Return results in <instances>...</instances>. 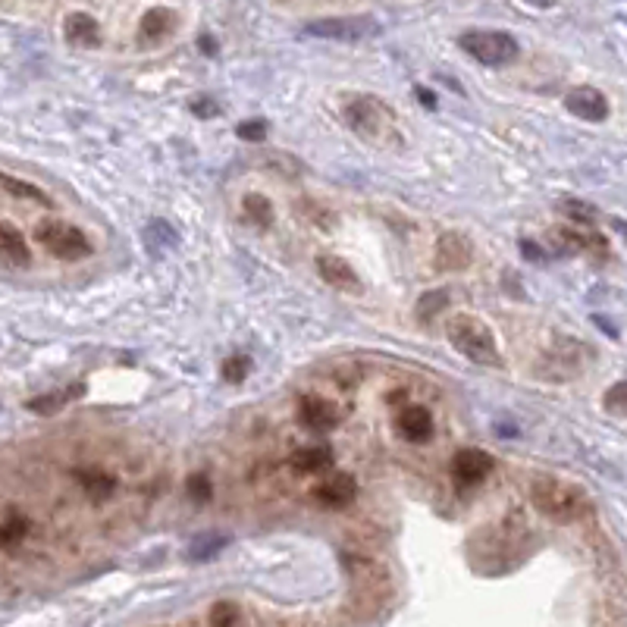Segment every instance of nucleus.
<instances>
[{
  "instance_id": "37",
  "label": "nucleus",
  "mask_w": 627,
  "mask_h": 627,
  "mask_svg": "<svg viewBox=\"0 0 627 627\" xmlns=\"http://www.w3.org/2000/svg\"><path fill=\"white\" fill-rule=\"evenodd\" d=\"M198 47H201V51H207V53H217V41L210 38V35H201V38H198Z\"/></svg>"
},
{
  "instance_id": "29",
  "label": "nucleus",
  "mask_w": 627,
  "mask_h": 627,
  "mask_svg": "<svg viewBox=\"0 0 627 627\" xmlns=\"http://www.w3.org/2000/svg\"><path fill=\"white\" fill-rule=\"evenodd\" d=\"M207 622L214 624V627H227V624H238L242 622V612L236 609L233 603H217L214 609H210V615H207Z\"/></svg>"
},
{
  "instance_id": "4",
  "label": "nucleus",
  "mask_w": 627,
  "mask_h": 627,
  "mask_svg": "<svg viewBox=\"0 0 627 627\" xmlns=\"http://www.w3.org/2000/svg\"><path fill=\"white\" fill-rule=\"evenodd\" d=\"M458 47L483 66H508V63H515L517 53H521L517 41L506 35V32H480V29L465 32V35L458 38Z\"/></svg>"
},
{
  "instance_id": "8",
  "label": "nucleus",
  "mask_w": 627,
  "mask_h": 627,
  "mask_svg": "<svg viewBox=\"0 0 627 627\" xmlns=\"http://www.w3.org/2000/svg\"><path fill=\"white\" fill-rule=\"evenodd\" d=\"M474 264V245L468 242L461 233H446L436 242V267L449 270V274H458Z\"/></svg>"
},
{
  "instance_id": "2",
  "label": "nucleus",
  "mask_w": 627,
  "mask_h": 627,
  "mask_svg": "<svg viewBox=\"0 0 627 627\" xmlns=\"http://www.w3.org/2000/svg\"><path fill=\"white\" fill-rule=\"evenodd\" d=\"M530 499H534V506L543 515L558 524H574L590 511L587 493L581 487H574V483L558 480V477H536L530 483Z\"/></svg>"
},
{
  "instance_id": "28",
  "label": "nucleus",
  "mask_w": 627,
  "mask_h": 627,
  "mask_svg": "<svg viewBox=\"0 0 627 627\" xmlns=\"http://www.w3.org/2000/svg\"><path fill=\"white\" fill-rule=\"evenodd\" d=\"M251 371V361L245 358V354H229L227 361H223V380L227 383H242L245 377H248Z\"/></svg>"
},
{
  "instance_id": "11",
  "label": "nucleus",
  "mask_w": 627,
  "mask_h": 627,
  "mask_svg": "<svg viewBox=\"0 0 627 627\" xmlns=\"http://www.w3.org/2000/svg\"><path fill=\"white\" fill-rule=\"evenodd\" d=\"M317 274L339 292H349V295H361V292H364V285H361L358 274L352 270V264L342 261V257H336V255H320L317 257Z\"/></svg>"
},
{
  "instance_id": "6",
  "label": "nucleus",
  "mask_w": 627,
  "mask_h": 627,
  "mask_svg": "<svg viewBox=\"0 0 627 627\" xmlns=\"http://www.w3.org/2000/svg\"><path fill=\"white\" fill-rule=\"evenodd\" d=\"M304 32L314 38H330L342 41V44H358L380 32V23L373 16H330V19H314L304 25Z\"/></svg>"
},
{
  "instance_id": "13",
  "label": "nucleus",
  "mask_w": 627,
  "mask_h": 627,
  "mask_svg": "<svg viewBox=\"0 0 627 627\" xmlns=\"http://www.w3.org/2000/svg\"><path fill=\"white\" fill-rule=\"evenodd\" d=\"M395 427H399V433L405 436L408 442H427L433 436V418L424 405L401 408L399 418H395Z\"/></svg>"
},
{
  "instance_id": "10",
  "label": "nucleus",
  "mask_w": 627,
  "mask_h": 627,
  "mask_svg": "<svg viewBox=\"0 0 627 627\" xmlns=\"http://www.w3.org/2000/svg\"><path fill=\"white\" fill-rule=\"evenodd\" d=\"M298 420H302L308 430L314 433H323V430H333V427L342 420L339 408L333 405L330 399H320V395H304L298 401Z\"/></svg>"
},
{
  "instance_id": "17",
  "label": "nucleus",
  "mask_w": 627,
  "mask_h": 627,
  "mask_svg": "<svg viewBox=\"0 0 627 627\" xmlns=\"http://www.w3.org/2000/svg\"><path fill=\"white\" fill-rule=\"evenodd\" d=\"M79 483L92 502H107L113 493H117V480H113V474H104V470H98V468L82 470Z\"/></svg>"
},
{
  "instance_id": "25",
  "label": "nucleus",
  "mask_w": 627,
  "mask_h": 627,
  "mask_svg": "<svg viewBox=\"0 0 627 627\" xmlns=\"http://www.w3.org/2000/svg\"><path fill=\"white\" fill-rule=\"evenodd\" d=\"M29 536V521L23 515H6L0 521V549H13Z\"/></svg>"
},
{
  "instance_id": "35",
  "label": "nucleus",
  "mask_w": 627,
  "mask_h": 627,
  "mask_svg": "<svg viewBox=\"0 0 627 627\" xmlns=\"http://www.w3.org/2000/svg\"><path fill=\"white\" fill-rule=\"evenodd\" d=\"M414 98L420 101V104L427 107V111H436V94L430 92V88H424V85H418L414 88Z\"/></svg>"
},
{
  "instance_id": "26",
  "label": "nucleus",
  "mask_w": 627,
  "mask_h": 627,
  "mask_svg": "<svg viewBox=\"0 0 627 627\" xmlns=\"http://www.w3.org/2000/svg\"><path fill=\"white\" fill-rule=\"evenodd\" d=\"M242 207H245V214H248V220H255L257 227H270V223H274V204L264 195H245Z\"/></svg>"
},
{
  "instance_id": "15",
  "label": "nucleus",
  "mask_w": 627,
  "mask_h": 627,
  "mask_svg": "<svg viewBox=\"0 0 627 627\" xmlns=\"http://www.w3.org/2000/svg\"><path fill=\"white\" fill-rule=\"evenodd\" d=\"M176 29V13L167 10V6H154L141 16V41L145 44H160L173 35Z\"/></svg>"
},
{
  "instance_id": "31",
  "label": "nucleus",
  "mask_w": 627,
  "mask_h": 627,
  "mask_svg": "<svg viewBox=\"0 0 627 627\" xmlns=\"http://www.w3.org/2000/svg\"><path fill=\"white\" fill-rule=\"evenodd\" d=\"M186 489H188V496H192L195 502H207L210 496H214V489H210V480L207 477H201V474H192L186 480Z\"/></svg>"
},
{
  "instance_id": "1",
  "label": "nucleus",
  "mask_w": 627,
  "mask_h": 627,
  "mask_svg": "<svg viewBox=\"0 0 627 627\" xmlns=\"http://www.w3.org/2000/svg\"><path fill=\"white\" fill-rule=\"evenodd\" d=\"M342 117L354 129V135H361L364 141L380 148L399 145V122H395L392 107L386 104L377 94H352L342 104Z\"/></svg>"
},
{
  "instance_id": "27",
  "label": "nucleus",
  "mask_w": 627,
  "mask_h": 627,
  "mask_svg": "<svg viewBox=\"0 0 627 627\" xmlns=\"http://www.w3.org/2000/svg\"><path fill=\"white\" fill-rule=\"evenodd\" d=\"M558 207L564 210V214L571 217L574 223H581V227H593V223L599 220V210L596 207H590L587 201H574V198H564Z\"/></svg>"
},
{
  "instance_id": "12",
  "label": "nucleus",
  "mask_w": 627,
  "mask_h": 627,
  "mask_svg": "<svg viewBox=\"0 0 627 627\" xmlns=\"http://www.w3.org/2000/svg\"><path fill=\"white\" fill-rule=\"evenodd\" d=\"M311 496L320 506L342 508L358 496V483H354L352 474H333V477H326V480H320L317 487L311 489Z\"/></svg>"
},
{
  "instance_id": "7",
  "label": "nucleus",
  "mask_w": 627,
  "mask_h": 627,
  "mask_svg": "<svg viewBox=\"0 0 627 627\" xmlns=\"http://www.w3.org/2000/svg\"><path fill=\"white\" fill-rule=\"evenodd\" d=\"M493 468L496 461L489 452H483V449H461L452 461V477L461 487H477V483H483L493 474Z\"/></svg>"
},
{
  "instance_id": "20",
  "label": "nucleus",
  "mask_w": 627,
  "mask_h": 627,
  "mask_svg": "<svg viewBox=\"0 0 627 627\" xmlns=\"http://www.w3.org/2000/svg\"><path fill=\"white\" fill-rule=\"evenodd\" d=\"M0 188H4L6 195H13V198H23V201H35V204H41V207H53V201L47 198V192H41V188L32 186V182L16 179V176L0 173Z\"/></svg>"
},
{
  "instance_id": "32",
  "label": "nucleus",
  "mask_w": 627,
  "mask_h": 627,
  "mask_svg": "<svg viewBox=\"0 0 627 627\" xmlns=\"http://www.w3.org/2000/svg\"><path fill=\"white\" fill-rule=\"evenodd\" d=\"M605 411L615 414V418H624V383H615L609 392H605Z\"/></svg>"
},
{
  "instance_id": "18",
  "label": "nucleus",
  "mask_w": 627,
  "mask_h": 627,
  "mask_svg": "<svg viewBox=\"0 0 627 627\" xmlns=\"http://www.w3.org/2000/svg\"><path fill=\"white\" fill-rule=\"evenodd\" d=\"M558 238H562L568 248H581V251H593V255H609V242H605V236L593 233V229L587 227H571V229H562L558 233Z\"/></svg>"
},
{
  "instance_id": "5",
  "label": "nucleus",
  "mask_w": 627,
  "mask_h": 627,
  "mask_svg": "<svg viewBox=\"0 0 627 627\" xmlns=\"http://www.w3.org/2000/svg\"><path fill=\"white\" fill-rule=\"evenodd\" d=\"M35 236L53 257H60V261H79V257L92 255V242H88V236L82 233L79 227H72V223L47 220V223H41Z\"/></svg>"
},
{
  "instance_id": "36",
  "label": "nucleus",
  "mask_w": 627,
  "mask_h": 627,
  "mask_svg": "<svg viewBox=\"0 0 627 627\" xmlns=\"http://www.w3.org/2000/svg\"><path fill=\"white\" fill-rule=\"evenodd\" d=\"M593 323H596V326H603V330L609 333L612 339H618V330H615V323H612V320H605L603 314H593Z\"/></svg>"
},
{
  "instance_id": "21",
  "label": "nucleus",
  "mask_w": 627,
  "mask_h": 627,
  "mask_svg": "<svg viewBox=\"0 0 627 627\" xmlns=\"http://www.w3.org/2000/svg\"><path fill=\"white\" fill-rule=\"evenodd\" d=\"M449 302H452L449 289H433V292H427V295H420L418 308H414V317H418V323H433V320L449 308Z\"/></svg>"
},
{
  "instance_id": "14",
  "label": "nucleus",
  "mask_w": 627,
  "mask_h": 627,
  "mask_svg": "<svg viewBox=\"0 0 627 627\" xmlns=\"http://www.w3.org/2000/svg\"><path fill=\"white\" fill-rule=\"evenodd\" d=\"M63 32H66V41L72 47H98L101 44V25L94 16L88 13H70L63 23Z\"/></svg>"
},
{
  "instance_id": "16",
  "label": "nucleus",
  "mask_w": 627,
  "mask_h": 627,
  "mask_svg": "<svg viewBox=\"0 0 627 627\" xmlns=\"http://www.w3.org/2000/svg\"><path fill=\"white\" fill-rule=\"evenodd\" d=\"M0 255L10 264H16V267H25V264L32 261L23 233H19L16 227H10V223H0Z\"/></svg>"
},
{
  "instance_id": "9",
  "label": "nucleus",
  "mask_w": 627,
  "mask_h": 627,
  "mask_svg": "<svg viewBox=\"0 0 627 627\" xmlns=\"http://www.w3.org/2000/svg\"><path fill=\"white\" fill-rule=\"evenodd\" d=\"M564 107H568V113H574V117L584 122H603L609 117V101H605V94L590 85L571 88V92L564 94Z\"/></svg>"
},
{
  "instance_id": "19",
  "label": "nucleus",
  "mask_w": 627,
  "mask_h": 627,
  "mask_svg": "<svg viewBox=\"0 0 627 627\" xmlns=\"http://www.w3.org/2000/svg\"><path fill=\"white\" fill-rule=\"evenodd\" d=\"M330 465H333V452L323 446L298 449V452L292 455V468H295L298 474H320V470H326Z\"/></svg>"
},
{
  "instance_id": "33",
  "label": "nucleus",
  "mask_w": 627,
  "mask_h": 627,
  "mask_svg": "<svg viewBox=\"0 0 627 627\" xmlns=\"http://www.w3.org/2000/svg\"><path fill=\"white\" fill-rule=\"evenodd\" d=\"M192 113H195V117H201V120H214L217 113H220V107H217L214 101H207V98H198V101H192Z\"/></svg>"
},
{
  "instance_id": "23",
  "label": "nucleus",
  "mask_w": 627,
  "mask_h": 627,
  "mask_svg": "<svg viewBox=\"0 0 627 627\" xmlns=\"http://www.w3.org/2000/svg\"><path fill=\"white\" fill-rule=\"evenodd\" d=\"M145 242H148V248H151L154 255H160V251L173 248V245L179 242V236H176V229L169 227L167 220H151V223H148V229H145Z\"/></svg>"
},
{
  "instance_id": "24",
  "label": "nucleus",
  "mask_w": 627,
  "mask_h": 627,
  "mask_svg": "<svg viewBox=\"0 0 627 627\" xmlns=\"http://www.w3.org/2000/svg\"><path fill=\"white\" fill-rule=\"evenodd\" d=\"M229 546V536L227 534H201V536H195L192 540V546H188V555L195 558V562H204V558H214L217 552H223Z\"/></svg>"
},
{
  "instance_id": "30",
  "label": "nucleus",
  "mask_w": 627,
  "mask_h": 627,
  "mask_svg": "<svg viewBox=\"0 0 627 627\" xmlns=\"http://www.w3.org/2000/svg\"><path fill=\"white\" fill-rule=\"evenodd\" d=\"M267 120H245V122H238L236 126V135L242 141H264L267 139Z\"/></svg>"
},
{
  "instance_id": "34",
  "label": "nucleus",
  "mask_w": 627,
  "mask_h": 627,
  "mask_svg": "<svg viewBox=\"0 0 627 627\" xmlns=\"http://www.w3.org/2000/svg\"><path fill=\"white\" fill-rule=\"evenodd\" d=\"M521 251H524V257H527V261H534V264H546V255H543L540 245H534V242H527V238H521Z\"/></svg>"
},
{
  "instance_id": "3",
  "label": "nucleus",
  "mask_w": 627,
  "mask_h": 627,
  "mask_svg": "<svg viewBox=\"0 0 627 627\" xmlns=\"http://www.w3.org/2000/svg\"><path fill=\"white\" fill-rule=\"evenodd\" d=\"M449 342L455 345L468 361L483 367H502V354L499 345H496V336L489 330L487 320L474 317V314H455L446 326Z\"/></svg>"
},
{
  "instance_id": "22",
  "label": "nucleus",
  "mask_w": 627,
  "mask_h": 627,
  "mask_svg": "<svg viewBox=\"0 0 627 627\" xmlns=\"http://www.w3.org/2000/svg\"><path fill=\"white\" fill-rule=\"evenodd\" d=\"M82 392H85V386H70V390H63V392L38 395V399H32L25 408H29V411H35V414H53V411H60V408H63L66 401L79 399Z\"/></svg>"
}]
</instances>
